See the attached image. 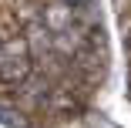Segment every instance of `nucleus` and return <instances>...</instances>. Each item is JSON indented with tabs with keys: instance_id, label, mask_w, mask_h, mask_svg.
<instances>
[{
	"instance_id": "nucleus-2",
	"label": "nucleus",
	"mask_w": 131,
	"mask_h": 128,
	"mask_svg": "<svg viewBox=\"0 0 131 128\" xmlns=\"http://www.w3.org/2000/svg\"><path fill=\"white\" fill-rule=\"evenodd\" d=\"M71 20H74V14H71V4H64V0H57V4H50L44 10V24H47V31H54V34H64L71 27Z\"/></svg>"
},
{
	"instance_id": "nucleus-5",
	"label": "nucleus",
	"mask_w": 131,
	"mask_h": 128,
	"mask_svg": "<svg viewBox=\"0 0 131 128\" xmlns=\"http://www.w3.org/2000/svg\"><path fill=\"white\" fill-rule=\"evenodd\" d=\"M64 4H71V7H77V4H88V0H64Z\"/></svg>"
},
{
	"instance_id": "nucleus-4",
	"label": "nucleus",
	"mask_w": 131,
	"mask_h": 128,
	"mask_svg": "<svg viewBox=\"0 0 131 128\" xmlns=\"http://www.w3.org/2000/svg\"><path fill=\"white\" fill-rule=\"evenodd\" d=\"M88 125L91 128H118V125H111L108 118H101V115H88Z\"/></svg>"
},
{
	"instance_id": "nucleus-1",
	"label": "nucleus",
	"mask_w": 131,
	"mask_h": 128,
	"mask_svg": "<svg viewBox=\"0 0 131 128\" xmlns=\"http://www.w3.org/2000/svg\"><path fill=\"white\" fill-rule=\"evenodd\" d=\"M30 74V57H27V41L10 37L0 44V81H24Z\"/></svg>"
},
{
	"instance_id": "nucleus-3",
	"label": "nucleus",
	"mask_w": 131,
	"mask_h": 128,
	"mask_svg": "<svg viewBox=\"0 0 131 128\" xmlns=\"http://www.w3.org/2000/svg\"><path fill=\"white\" fill-rule=\"evenodd\" d=\"M0 125H7V128H27V121L20 118V111L4 108V105H0Z\"/></svg>"
},
{
	"instance_id": "nucleus-6",
	"label": "nucleus",
	"mask_w": 131,
	"mask_h": 128,
	"mask_svg": "<svg viewBox=\"0 0 131 128\" xmlns=\"http://www.w3.org/2000/svg\"><path fill=\"white\" fill-rule=\"evenodd\" d=\"M4 41H7V37H4V31H0V44H4Z\"/></svg>"
}]
</instances>
